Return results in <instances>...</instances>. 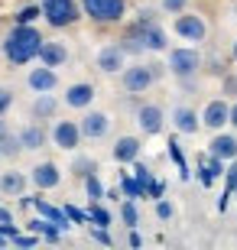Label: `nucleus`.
Masks as SVG:
<instances>
[{
	"label": "nucleus",
	"mask_w": 237,
	"mask_h": 250,
	"mask_svg": "<svg viewBox=\"0 0 237 250\" xmlns=\"http://www.w3.org/2000/svg\"><path fill=\"white\" fill-rule=\"evenodd\" d=\"M234 17H237V3H234Z\"/></svg>",
	"instance_id": "obj_48"
},
{
	"label": "nucleus",
	"mask_w": 237,
	"mask_h": 250,
	"mask_svg": "<svg viewBox=\"0 0 237 250\" xmlns=\"http://www.w3.org/2000/svg\"><path fill=\"white\" fill-rule=\"evenodd\" d=\"M208 153L218 156L221 163L237 159V137L234 133H224V130H215V137H211V143H208Z\"/></svg>",
	"instance_id": "obj_18"
},
{
	"label": "nucleus",
	"mask_w": 237,
	"mask_h": 250,
	"mask_svg": "<svg viewBox=\"0 0 237 250\" xmlns=\"http://www.w3.org/2000/svg\"><path fill=\"white\" fill-rule=\"evenodd\" d=\"M43 20L52 29H68L82 20V3L78 0H39Z\"/></svg>",
	"instance_id": "obj_3"
},
{
	"label": "nucleus",
	"mask_w": 237,
	"mask_h": 250,
	"mask_svg": "<svg viewBox=\"0 0 237 250\" xmlns=\"http://www.w3.org/2000/svg\"><path fill=\"white\" fill-rule=\"evenodd\" d=\"M10 107H13V91L7 84H0V114H7Z\"/></svg>",
	"instance_id": "obj_40"
},
{
	"label": "nucleus",
	"mask_w": 237,
	"mask_h": 250,
	"mask_svg": "<svg viewBox=\"0 0 237 250\" xmlns=\"http://www.w3.org/2000/svg\"><path fill=\"white\" fill-rule=\"evenodd\" d=\"M169 121H172L175 133H182V137L198 133V127H201V121H198V114H195V107H189V104H175L172 114H169Z\"/></svg>",
	"instance_id": "obj_14"
},
{
	"label": "nucleus",
	"mask_w": 237,
	"mask_h": 250,
	"mask_svg": "<svg viewBox=\"0 0 237 250\" xmlns=\"http://www.w3.org/2000/svg\"><path fill=\"white\" fill-rule=\"evenodd\" d=\"M43 17V10H39V3H26V7L17 10V17H13V23H36V20Z\"/></svg>",
	"instance_id": "obj_33"
},
{
	"label": "nucleus",
	"mask_w": 237,
	"mask_h": 250,
	"mask_svg": "<svg viewBox=\"0 0 237 250\" xmlns=\"http://www.w3.org/2000/svg\"><path fill=\"white\" fill-rule=\"evenodd\" d=\"M82 13L98 26H117L127 17V0H82Z\"/></svg>",
	"instance_id": "obj_4"
},
{
	"label": "nucleus",
	"mask_w": 237,
	"mask_h": 250,
	"mask_svg": "<svg viewBox=\"0 0 237 250\" xmlns=\"http://www.w3.org/2000/svg\"><path fill=\"white\" fill-rule=\"evenodd\" d=\"M137 127L143 137H156L166 127V111L163 104H140L137 107Z\"/></svg>",
	"instance_id": "obj_9"
},
{
	"label": "nucleus",
	"mask_w": 237,
	"mask_h": 250,
	"mask_svg": "<svg viewBox=\"0 0 237 250\" xmlns=\"http://www.w3.org/2000/svg\"><path fill=\"white\" fill-rule=\"evenodd\" d=\"M94 94H98V88H94L91 82H75L65 88V107H75V111H85V107H91Z\"/></svg>",
	"instance_id": "obj_16"
},
{
	"label": "nucleus",
	"mask_w": 237,
	"mask_h": 250,
	"mask_svg": "<svg viewBox=\"0 0 237 250\" xmlns=\"http://www.w3.org/2000/svg\"><path fill=\"white\" fill-rule=\"evenodd\" d=\"M10 133V124H7V114H0V137H7Z\"/></svg>",
	"instance_id": "obj_45"
},
{
	"label": "nucleus",
	"mask_w": 237,
	"mask_h": 250,
	"mask_svg": "<svg viewBox=\"0 0 237 250\" xmlns=\"http://www.w3.org/2000/svg\"><path fill=\"white\" fill-rule=\"evenodd\" d=\"M166 186H163V179H150L146 182V198H163Z\"/></svg>",
	"instance_id": "obj_38"
},
{
	"label": "nucleus",
	"mask_w": 237,
	"mask_h": 250,
	"mask_svg": "<svg viewBox=\"0 0 237 250\" xmlns=\"http://www.w3.org/2000/svg\"><path fill=\"white\" fill-rule=\"evenodd\" d=\"M20 153H23V146H20V137H17V133H7V137H0V156L17 159Z\"/></svg>",
	"instance_id": "obj_30"
},
{
	"label": "nucleus",
	"mask_w": 237,
	"mask_h": 250,
	"mask_svg": "<svg viewBox=\"0 0 237 250\" xmlns=\"http://www.w3.org/2000/svg\"><path fill=\"white\" fill-rule=\"evenodd\" d=\"M221 98H228V101L237 98V75H231V72L221 75Z\"/></svg>",
	"instance_id": "obj_34"
},
{
	"label": "nucleus",
	"mask_w": 237,
	"mask_h": 250,
	"mask_svg": "<svg viewBox=\"0 0 237 250\" xmlns=\"http://www.w3.org/2000/svg\"><path fill=\"white\" fill-rule=\"evenodd\" d=\"M17 137H20V146H23V149H43L49 143V130L43 127L39 121H29L26 127H20Z\"/></svg>",
	"instance_id": "obj_21"
},
{
	"label": "nucleus",
	"mask_w": 237,
	"mask_h": 250,
	"mask_svg": "<svg viewBox=\"0 0 237 250\" xmlns=\"http://www.w3.org/2000/svg\"><path fill=\"white\" fill-rule=\"evenodd\" d=\"M29 182H33L39 192L59 188V182H62V169L55 166L52 159H43V163H36V166L29 169Z\"/></svg>",
	"instance_id": "obj_12"
},
{
	"label": "nucleus",
	"mask_w": 237,
	"mask_h": 250,
	"mask_svg": "<svg viewBox=\"0 0 237 250\" xmlns=\"http://www.w3.org/2000/svg\"><path fill=\"white\" fill-rule=\"evenodd\" d=\"M127 244H130V247H140V244H143V237L137 234V228H130V237H127Z\"/></svg>",
	"instance_id": "obj_44"
},
{
	"label": "nucleus",
	"mask_w": 237,
	"mask_h": 250,
	"mask_svg": "<svg viewBox=\"0 0 237 250\" xmlns=\"http://www.w3.org/2000/svg\"><path fill=\"white\" fill-rule=\"evenodd\" d=\"M91 241H98V244H104V247H110V244H114V237L108 234V228H94V224H91Z\"/></svg>",
	"instance_id": "obj_39"
},
{
	"label": "nucleus",
	"mask_w": 237,
	"mask_h": 250,
	"mask_svg": "<svg viewBox=\"0 0 237 250\" xmlns=\"http://www.w3.org/2000/svg\"><path fill=\"white\" fill-rule=\"evenodd\" d=\"M0 247H7V237H3V234H0Z\"/></svg>",
	"instance_id": "obj_47"
},
{
	"label": "nucleus",
	"mask_w": 237,
	"mask_h": 250,
	"mask_svg": "<svg viewBox=\"0 0 237 250\" xmlns=\"http://www.w3.org/2000/svg\"><path fill=\"white\" fill-rule=\"evenodd\" d=\"M185 7H189V0H163V10H166V13H172V17H175V13H182Z\"/></svg>",
	"instance_id": "obj_41"
},
{
	"label": "nucleus",
	"mask_w": 237,
	"mask_h": 250,
	"mask_svg": "<svg viewBox=\"0 0 237 250\" xmlns=\"http://www.w3.org/2000/svg\"><path fill=\"white\" fill-rule=\"evenodd\" d=\"M85 195H88V202H104V186H101L98 172H91V176H85Z\"/></svg>",
	"instance_id": "obj_29"
},
{
	"label": "nucleus",
	"mask_w": 237,
	"mask_h": 250,
	"mask_svg": "<svg viewBox=\"0 0 237 250\" xmlns=\"http://www.w3.org/2000/svg\"><path fill=\"white\" fill-rule=\"evenodd\" d=\"M72 172H75L78 179H85V176H91V172H98V163H94L91 156H75Z\"/></svg>",
	"instance_id": "obj_32"
},
{
	"label": "nucleus",
	"mask_w": 237,
	"mask_h": 250,
	"mask_svg": "<svg viewBox=\"0 0 237 250\" xmlns=\"http://www.w3.org/2000/svg\"><path fill=\"white\" fill-rule=\"evenodd\" d=\"M172 214H175L172 202H166V198H156V218H159V221H169Z\"/></svg>",
	"instance_id": "obj_36"
},
{
	"label": "nucleus",
	"mask_w": 237,
	"mask_h": 250,
	"mask_svg": "<svg viewBox=\"0 0 237 250\" xmlns=\"http://www.w3.org/2000/svg\"><path fill=\"white\" fill-rule=\"evenodd\" d=\"M224 192H221V198H218V211H224L228 208V202H231V195H234V188H237V159H231V163H224Z\"/></svg>",
	"instance_id": "obj_25"
},
{
	"label": "nucleus",
	"mask_w": 237,
	"mask_h": 250,
	"mask_svg": "<svg viewBox=\"0 0 237 250\" xmlns=\"http://www.w3.org/2000/svg\"><path fill=\"white\" fill-rule=\"evenodd\" d=\"M33 208H36V214H43L46 221H52L59 231H68L72 228V221H68V214H65V208H59V205L46 202L43 195H33Z\"/></svg>",
	"instance_id": "obj_19"
},
{
	"label": "nucleus",
	"mask_w": 237,
	"mask_h": 250,
	"mask_svg": "<svg viewBox=\"0 0 237 250\" xmlns=\"http://www.w3.org/2000/svg\"><path fill=\"white\" fill-rule=\"evenodd\" d=\"M234 195H237V188H234Z\"/></svg>",
	"instance_id": "obj_49"
},
{
	"label": "nucleus",
	"mask_w": 237,
	"mask_h": 250,
	"mask_svg": "<svg viewBox=\"0 0 237 250\" xmlns=\"http://www.w3.org/2000/svg\"><path fill=\"white\" fill-rule=\"evenodd\" d=\"M159 78H163V65L156 62H133L120 68V84L127 94H146Z\"/></svg>",
	"instance_id": "obj_2"
},
{
	"label": "nucleus",
	"mask_w": 237,
	"mask_h": 250,
	"mask_svg": "<svg viewBox=\"0 0 237 250\" xmlns=\"http://www.w3.org/2000/svg\"><path fill=\"white\" fill-rule=\"evenodd\" d=\"M39 62L49 65V68H62L68 62V46L59 42V39H43V46H39Z\"/></svg>",
	"instance_id": "obj_17"
},
{
	"label": "nucleus",
	"mask_w": 237,
	"mask_h": 250,
	"mask_svg": "<svg viewBox=\"0 0 237 250\" xmlns=\"http://www.w3.org/2000/svg\"><path fill=\"white\" fill-rule=\"evenodd\" d=\"M120 221L127 228H137L140 224V208H137V198H124L120 202Z\"/></svg>",
	"instance_id": "obj_28"
},
{
	"label": "nucleus",
	"mask_w": 237,
	"mask_h": 250,
	"mask_svg": "<svg viewBox=\"0 0 237 250\" xmlns=\"http://www.w3.org/2000/svg\"><path fill=\"white\" fill-rule=\"evenodd\" d=\"M98 72L104 75H120V68L127 65V52H124V46L120 42H108V46L98 49Z\"/></svg>",
	"instance_id": "obj_10"
},
{
	"label": "nucleus",
	"mask_w": 237,
	"mask_h": 250,
	"mask_svg": "<svg viewBox=\"0 0 237 250\" xmlns=\"http://www.w3.org/2000/svg\"><path fill=\"white\" fill-rule=\"evenodd\" d=\"M228 124H231V127L237 130V98L231 101V107H228Z\"/></svg>",
	"instance_id": "obj_42"
},
{
	"label": "nucleus",
	"mask_w": 237,
	"mask_h": 250,
	"mask_svg": "<svg viewBox=\"0 0 237 250\" xmlns=\"http://www.w3.org/2000/svg\"><path fill=\"white\" fill-rule=\"evenodd\" d=\"M55 114H59V101H55V94L52 91H43L33 98V104H29V117L39 124H46V121H55Z\"/></svg>",
	"instance_id": "obj_20"
},
{
	"label": "nucleus",
	"mask_w": 237,
	"mask_h": 250,
	"mask_svg": "<svg viewBox=\"0 0 237 250\" xmlns=\"http://www.w3.org/2000/svg\"><path fill=\"white\" fill-rule=\"evenodd\" d=\"M172 29H175V36H179V39H185V42H195V46L208 39V23H205V17H201V13H189V10L175 13Z\"/></svg>",
	"instance_id": "obj_6"
},
{
	"label": "nucleus",
	"mask_w": 237,
	"mask_h": 250,
	"mask_svg": "<svg viewBox=\"0 0 237 250\" xmlns=\"http://www.w3.org/2000/svg\"><path fill=\"white\" fill-rule=\"evenodd\" d=\"M110 114L108 111H88L85 107L82 121H78V130H82V140H104L110 133Z\"/></svg>",
	"instance_id": "obj_8"
},
{
	"label": "nucleus",
	"mask_w": 237,
	"mask_h": 250,
	"mask_svg": "<svg viewBox=\"0 0 237 250\" xmlns=\"http://www.w3.org/2000/svg\"><path fill=\"white\" fill-rule=\"evenodd\" d=\"M140 153H143V140L140 137H117L114 140V149H110V156H114V163H120V166H130L133 159H140Z\"/></svg>",
	"instance_id": "obj_13"
},
{
	"label": "nucleus",
	"mask_w": 237,
	"mask_h": 250,
	"mask_svg": "<svg viewBox=\"0 0 237 250\" xmlns=\"http://www.w3.org/2000/svg\"><path fill=\"white\" fill-rule=\"evenodd\" d=\"M26 231L39 234V237H43V241H49V244H59V241H62V231H59V228H55L52 221H46L43 214L29 218V221H26Z\"/></svg>",
	"instance_id": "obj_24"
},
{
	"label": "nucleus",
	"mask_w": 237,
	"mask_h": 250,
	"mask_svg": "<svg viewBox=\"0 0 237 250\" xmlns=\"http://www.w3.org/2000/svg\"><path fill=\"white\" fill-rule=\"evenodd\" d=\"M228 107H231L228 98H211V101L201 107V114H198L201 127H208V130H224V127H228Z\"/></svg>",
	"instance_id": "obj_11"
},
{
	"label": "nucleus",
	"mask_w": 237,
	"mask_h": 250,
	"mask_svg": "<svg viewBox=\"0 0 237 250\" xmlns=\"http://www.w3.org/2000/svg\"><path fill=\"white\" fill-rule=\"evenodd\" d=\"M231 59L237 62V39H234V46H231Z\"/></svg>",
	"instance_id": "obj_46"
},
{
	"label": "nucleus",
	"mask_w": 237,
	"mask_h": 250,
	"mask_svg": "<svg viewBox=\"0 0 237 250\" xmlns=\"http://www.w3.org/2000/svg\"><path fill=\"white\" fill-rule=\"evenodd\" d=\"M65 214L72 224H88V211H82L78 205H65Z\"/></svg>",
	"instance_id": "obj_37"
},
{
	"label": "nucleus",
	"mask_w": 237,
	"mask_h": 250,
	"mask_svg": "<svg viewBox=\"0 0 237 250\" xmlns=\"http://www.w3.org/2000/svg\"><path fill=\"white\" fill-rule=\"evenodd\" d=\"M39 46H43V33L33 23H13V29L3 36V59L13 68L29 65V62H36Z\"/></svg>",
	"instance_id": "obj_1"
},
{
	"label": "nucleus",
	"mask_w": 237,
	"mask_h": 250,
	"mask_svg": "<svg viewBox=\"0 0 237 250\" xmlns=\"http://www.w3.org/2000/svg\"><path fill=\"white\" fill-rule=\"evenodd\" d=\"M49 143L65 153H75L82 146V130H78V121H52V130H49Z\"/></svg>",
	"instance_id": "obj_7"
},
{
	"label": "nucleus",
	"mask_w": 237,
	"mask_h": 250,
	"mask_svg": "<svg viewBox=\"0 0 237 250\" xmlns=\"http://www.w3.org/2000/svg\"><path fill=\"white\" fill-rule=\"evenodd\" d=\"M26 172H20V169H7V172H0V192L3 195H23L26 192Z\"/></svg>",
	"instance_id": "obj_23"
},
{
	"label": "nucleus",
	"mask_w": 237,
	"mask_h": 250,
	"mask_svg": "<svg viewBox=\"0 0 237 250\" xmlns=\"http://www.w3.org/2000/svg\"><path fill=\"white\" fill-rule=\"evenodd\" d=\"M120 195H124V198H146L143 186H140L130 172H120Z\"/></svg>",
	"instance_id": "obj_27"
},
{
	"label": "nucleus",
	"mask_w": 237,
	"mask_h": 250,
	"mask_svg": "<svg viewBox=\"0 0 237 250\" xmlns=\"http://www.w3.org/2000/svg\"><path fill=\"white\" fill-rule=\"evenodd\" d=\"M130 166H133V179H137L140 186H143V192H146V182H150V179H153V169L146 166V163H140V159H133V163H130Z\"/></svg>",
	"instance_id": "obj_35"
},
{
	"label": "nucleus",
	"mask_w": 237,
	"mask_h": 250,
	"mask_svg": "<svg viewBox=\"0 0 237 250\" xmlns=\"http://www.w3.org/2000/svg\"><path fill=\"white\" fill-rule=\"evenodd\" d=\"M169 72L185 82V78H195L201 72V52L195 46H179V49H169V65H166Z\"/></svg>",
	"instance_id": "obj_5"
},
{
	"label": "nucleus",
	"mask_w": 237,
	"mask_h": 250,
	"mask_svg": "<svg viewBox=\"0 0 237 250\" xmlns=\"http://www.w3.org/2000/svg\"><path fill=\"white\" fill-rule=\"evenodd\" d=\"M224 176V163H221L218 156H211V153H205V156L198 159V182L205 188H211L218 179Z\"/></svg>",
	"instance_id": "obj_22"
},
{
	"label": "nucleus",
	"mask_w": 237,
	"mask_h": 250,
	"mask_svg": "<svg viewBox=\"0 0 237 250\" xmlns=\"http://www.w3.org/2000/svg\"><path fill=\"white\" fill-rule=\"evenodd\" d=\"M26 88L33 94H43V91H55L59 88V72L55 68H49V65L39 62V68H33V72L26 75Z\"/></svg>",
	"instance_id": "obj_15"
},
{
	"label": "nucleus",
	"mask_w": 237,
	"mask_h": 250,
	"mask_svg": "<svg viewBox=\"0 0 237 250\" xmlns=\"http://www.w3.org/2000/svg\"><path fill=\"white\" fill-rule=\"evenodd\" d=\"M169 156H172V163L179 166V176L189 179L192 172H189V163H185V156H182V146H179V140H169Z\"/></svg>",
	"instance_id": "obj_31"
},
{
	"label": "nucleus",
	"mask_w": 237,
	"mask_h": 250,
	"mask_svg": "<svg viewBox=\"0 0 237 250\" xmlns=\"http://www.w3.org/2000/svg\"><path fill=\"white\" fill-rule=\"evenodd\" d=\"M110 221H114V214H110V208L104 202L88 205V224H94V228H110Z\"/></svg>",
	"instance_id": "obj_26"
},
{
	"label": "nucleus",
	"mask_w": 237,
	"mask_h": 250,
	"mask_svg": "<svg viewBox=\"0 0 237 250\" xmlns=\"http://www.w3.org/2000/svg\"><path fill=\"white\" fill-rule=\"evenodd\" d=\"M13 221V211H10L7 205H0V224H10Z\"/></svg>",
	"instance_id": "obj_43"
}]
</instances>
